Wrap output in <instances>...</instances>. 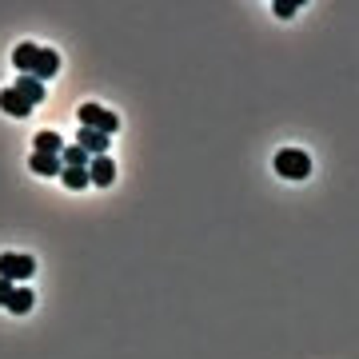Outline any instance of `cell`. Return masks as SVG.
<instances>
[{"instance_id":"obj_12","label":"cell","mask_w":359,"mask_h":359,"mask_svg":"<svg viewBox=\"0 0 359 359\" xmlns=\"http://www.w3.org/2000/svg\"><path fill=\"white\" fill-rule=\"evenodd\" d=\"M32 304H36V295L28 292V287H13V299H8L4 308L13 311V316H28V311H32Z\"/></svg>"},{"instance_id":"obj_2","label":"cell","mask_w":359,"mask_h":359,"mask_svg":"<svg viewBox=\"0 0 359 359\" xmlns=\"http://www.w3.org/2000/svg\"><path fill=\"white\" fill-rule=\"evenodd\" d=\"M276 172H280L283 180H308V172H311L308 152H299V148H283V152H276Z\"/></svg>"},{"instance_id":"obj_1","label":"cell","mask_w":359,"mask_h":359,"mask_svg":"<svg viewBox=\"0 0 359 359\" xmlns=\"http://www.w3.org/2000/svg\"><path fill=\"white\" fill-rule=\"evenodd\" d=\"M80 128H92V132H104V136H112L120 128V116L100 108V104H80Z\"/></svg>"},{"instance_id":"obj_15","label":"cell","mask_w":359,"mask_h":359,"mask_svg":"<svg viewBox=\"0 0 359 359\" xmlns=\"http://www.w3.org/2000/svg\"><path fill=\"white\" fill-rule=\"evenodd\" d=\"M13 287H16V283L0 280V308H4V304H8V299H13Z\"/></svg>"},{"instance_id":"obj_6","label":"cell","mask_w":359,"mask_h":359,"mask_svg":"<svg viewBox=\"0 0 359 359\" xmlns=\"http://www.w3.org/2000/svg\"><path fill=\"white\" fill-rule=\"evenodd\" d=\"M13 92L25 104H32V108H36V104H44V84H40V80H32V76H16Z\"/></svg>"},{"instance_id":"obj_5","label":"cell","mask_w":359,"mask_h":359,"mask_svg":"<svg viewBox=\"0 0 359 359\" xmlns=\"http://www.w3.org/2000/svg\"><path fill=\"white\" fill-rule=\"evenodd\" d=\"M88 180L96 184V188H108L116 180V164L108 160V156H92L88 160Z\"/></svg>"},{"instance_id":"obj_7","label":"cell","mask_w":359,"mask_h":359,"mask_svg":"<svg viewBox=\"0 0 359 359\" xmlns=\"http://www.w3.org/2000/svg\"><path fill=\"white\" fill-rule=\"evenodd\" d=\"M108 140H112V136H104V132L80 128V136H76V148H84L88 156H108Z\"/></svg>"},{"instance_id":"obj_4","label":"cell","mask_w":359,"mask_h":359,"mask_svg":"<svg viewBox=\"0 0 359 359\" xmlns=\"http://www.w3.org/2000/svg\"><path fill=\"white\" fill-rule=\"evenodd\" d=\"M56 72H60V56H56V52H52V48H40L36 65H32V72H28V76H32V80H40V84H44V80H52V76H56Z\"/></svg>"},{"instance_id":"obj_16","label":"cell","mask_w":359,"mask_h":359,"mask_svg":"<svg viewBox=\"0 0 359 359\" xmlns=\"http://www.w3.org/2000/svg\"><path fill=\"white\" fill-rule=\"evenodd\" d=\"M271 8H276V16H283V20H287V16L295 13V4H287V0H280V4H271Z\"/></svg>"},{"instance_id":"obj_13","label":"cell","mask_w":359,"mask_h":359,"mask_svg":"<svg viewBox=\"0 0 359 359\" xmlns=\"http://www.w3.org/2000/svg\"><path fill=\"white\" fill-rule=\"evenodd\" d=\"M60 164H65V168H88V152H84V148H76V144H65Z\"/></svg>"},{"instance_id":"obj_9","label":"cell","mask_w":359,"mask_h":359,"mask_svg":"<svg viewBox=\"0 0 359 359\" xmlns=\"http://www.w3.org/2000/svg\"><path fill=\"white\" fill-rule=\"evenodd\" d=\"M0 112H8V116H16V120H25V116L32 112V104H25L13 88H4V92H0Z\"/></svg>"},{"instance_id":"obj_10","label":"cell","mask_w":359,"mask_h":359,"mask_svg":"<svg viewBox=\"0 0 359 359\" xmlns=\"http://www.w3.org/2000/svg\"><path fill=\"white\" fill-rule=\"evenodd\" d=\"M32 148L44 152V156H60L65 152V140H60L56 132H36V136H32Z\"/></svg>"},{"instance_id":"obj_11","label":"cell","mask_w":359,"mask_h":359,"mask_svg":"<svg viewBox=\"0 0 359 359\" xmlns=\"http://www.w3.org/2000/svg\"><path fill=\"white\" fill-rule=\"evenodd\" d=\"M36 56H40V44H20V48L13 52V65L20 68V76H28V72H32Z\"/></svg>"},{"instance_id":"obj_3","label":"cell","mask_w":359,"mask_h":359,"mask_svg":"<svg viewBox=\"0 0 359 359\" xmlns=\"http://www.w3.org/2000/svg\"><path fill=\"white\" fill-rule=\"evenodd\" d=\"M32 271H36V259L25 256V252H4L0 256V280L16 283V280H28Z\"/></svg>"},{"instance_id":"obj_14","label":"cell","mask_w":359,"mask_h":359,"mask_svg":"<svg viewBox=\"0 0 359 359\" xmlns=\"http://www.w3.org/2000/svg\"><path fill=\"white\" fill-rule=\"evenodd\" d=\"M60 180H65L72 192H80V188H88V184H92V180H88V168H65V172H60Z\"/></svg>"},{"instance_id":"obj_8","label":"cell","mask_w":359,"mask_h":359,"mask_svg":"<svg viewBox=\"0 0 359 359\" xmlns=\"http://www.w3.org/2000/svg\"><path fill=\"white\" fill-rule=\"evenodd\" d=\"M28 168H32L36 176H60V172H65V164H60V156H44V152H32Z\"/></svg>"}]
</instances>
